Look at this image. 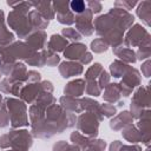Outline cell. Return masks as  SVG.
Segmentation results:
<instances>
[{
  "mask_svg": "<svg viewBox=\"0 0 151 151\" xmlns=\"http://www.w3.org/2000/svg\"><path fill=\"white\" fill-rule=\"evenodd\" d=\"M151 55V46H142L138 47V51L136 53V59L138 60H146Z\"/></svg>",
  "mask_w": 151,
  "mask_h": 151,
  "instance_id": "cell-24",
  "label": "cell"
},
{
  "mask_svg": "<svg viewBox=\"0 0 151 151\" xmlns=\"http://www.w3.org/2000/svg\"><path fill=\"white\" fill-rule=\"evenodd\" d=\"M45 41H46V34L44 32H38L27 39V42H29V45L34 50L42 48L45 45Z\"/></svg>",
  "mask_w": 151,
  "mask_h": 151,
  "instance_id": "cell-19",
  "label": "cell"
},
{
  "mask_svg": "<svg viewBox=\"0 0 151 151\" xmlns=\"http://www.w3.org/2000/svg\"><path fill=\"white\" fill-rule=\"evenodd\" d=\"M113 51H114V54L117 55V57H119L122 60H123V63L124 61H126V63H136V53H134V51L133 50H131V48H129L127 46H125V45H120V46H118V47H113Z\"/></svg>",
  "mask_w": 151,
  "mask_h": 151,
  "instance_id": "cell-12",
  "label": "cell"
},
{
  "mask_svg": "<svg viewBox=\"0 0 151 151\" xmlns=\"http://www.w3.org/2000/svg\"><path fill=\"white\" fill-rule=\"evenodd\" d=\"M130 68V66L120 60H116L111 64L110 66V70H111V74L114 77V78H119V77H123L126 71Z\"/></svg>",
  "mask_w": 151,
  "mask_h": 151,
  "instance_id": "cell-18",
  "label": "cell"
},
{
  "mask_svg": "<svg viewBox=\"0 0 151 151\" xmlns=\"http://www.w3.org/2000/svg\"><path fill=\"white\" fill-rule=\"evenodd\" d=\"M21 11L17 9L14 12H12L8 15V22L9 25L17 31L19 37H25L27 33H29V31L32 28L28 27V20H24L25 18H21Z\"/></svg>",
  "mask_w": 151,
  "mask_h": 151,
  "instance_id": "cell-7",
  "label": "cell"
},
{
  "mask_svg": "<svg viewBox=\"0 0 151 151\" xmlns=\"http://www.w3.org/2000/svg\"><path fill=\"white\" fill-rule=\"evenodd\" d=\"M109 81H110V76H109L105 71H103V72L100 73V76H99V87H100V88L106 87L107 84H109Z\"/></svg>",
  "mask_w": 151,
  "mask_h": 151,
  "instance_id": "cell-31",
  "label": "cell"
},
{
  "mask_svg": "<svg viewBox=\"0 0 151 151\" xmlns=\"http://www.w3.org/2000/svg\"><path fill=\"white\" fill-rule=\"evenodd\" d=\"M151 63H150V60L149 59H146L145 61H144V64L142 65V73H143V76L144 77H146V78H149L150 77V74H151Z\"/></svg>",
  "mask_w": 151,
  "mask_h": 151,
  "instance_id": "cell-32",
  "label": "cell"
},
{
  "mask_svg": "<svg viewBox=\"0 0 151 151\" xmlns=\"http://www.w3.org/2000/svg\"><path fill=\"white\" fill-rule=\"evenodd\" d=\"M8 125V117L4 109H0V127H5Z\"/></svg>",
  "mask_w": 151,
  "mask_h": 151,
  "instance_id": "cell-33",
  "label": "cell"
},
{
  "mask_svg": "<svg viewBox=\"0 0 151 151\" xmlns=\"http://www.w3.org/2000/svg\"><path fill=\"white\" fill-rule=\"evenodd\" d=\"M137 129L142 133L143 142L145 145L149 146L150 144V131H151V123H150V110L145 111V113L139 118V122L137 123Z\"/></svg>",
  "mask_w": 151,
  "mask_h": 151,
  "instance_id": "cell-10",
  "label": "cell"
},
{
  "mask_svg": "<svg viewBox=\"0 0 151 151\" xmlns=\"http://www.w3.org/2000/svg\"><path fill=\"white\" fill-rule=\"evenodd\" d=\"M110 151H143V150L137 144H134V145H124L122 142L116 140L111 144Z\"/></svg>",
  "mask_w": 151,
  "mask_h": 151,
  "instance_id": "cell-21",
  "label": "cell"
},
{
  "mask_svg": "<svg viewBox=\"0 0 151 151\" xmlns=\"http://www.w3.org/2000/svg\"><path fill=\"white\" fill-rule=\"evenodd\" d=\"M103 72V68L100 66V64H94L92 67H90V70L86 72V79L90 81V80H93L96 77H98L100 73Z\"/></svg>",
  "mask_w": 151,
  "mask_h": 151,
  "instance_id": "cell-26",
  "label": "cell"
},
{
  "mask_svg": "<svg viewBox=\"0 0 151 151\" xmlns=\"http://www.w3.org/2000/svg\"><path fill=\"white\" fill-rule=\"evenodd\" d=\"M78 127L85 134L97 136L98 133V120L93 113H85L78 119Z\"/></svg>",
  "mask_w": 151,
  "mask_h": 151,
  "instance_id": "cell-8",
  "label": "cell"
},
{
  "mask_svg": "<svg viewBox=\"0 0 151 151\" xmlns=\"http://www.w3.org/2000/svg\"><path fill=\"white\" fill-rule=\"evenodd\" d=\"M105 142L104 140H91L86 147L84 149V151H101L105 147Z\"/></svg>",
  "mask_w": 151,
  "mask_h": 151,
  "instance_id": "cell-25",
  "label": "cell"
},
{
  "mask_svg": "<svg viewBox=\"0 0 151 151\" xmlns=\"http://www.w3.org/2000/svg\"><path fill=\"white\" fill-rule=\"evenodd\" d=\"M63 34L66 35V38H70V39L73 40V41H79V40L81 39L80 34H79L78 32H76L74 29H72V28H65V29L63 31Z\"/></svg>",
  "mask_w": 151,
  "mask_h": 151,
  "instance_id": "cell-30",
  "label": "cell"
},
{
  "mask_svg": "<svg viewBox=\"0 0 151 151\" xmlns=\"http://www.w3.org/2000/svg\"><path fill=\"white\" fill-rule=\"evenodd\" d=\"M140 80H142V78H140L139 72L136 68L130 66V68L123 76L122 83L119 85V87H120V96L129 97L131 94V92L133 91V88L140 84Z\"/></svg>",
  "mask_w": 151,
  "mask_h": 151,
  "instance_id": "cell-5",
  "label": "cell"
},
{
  "mask_svg": "<svg viewBox=\"0 0 151 151\" xmlns=\"http://www.w3.org/2000/svg\"><path fill=\"white\" fill-rule=\"evenodd\" d=\"M84 90H85V83L83 80L78 79V80H74V81L67 84V86L65 87V94L78 97V96L83 94Z\"/></svg>",
  "mask_w": 151,
  "mask_h": 151,
  "instance_id": "cell-16",
  "label": "cell"
},
{
  "mask_svg": "<svg viewBox=\"0 0 151 151\" xmlns=\"http://www.w3.org/2000/svg\"><path fill=\"white\" fill-rule=\"evenodd\" d=\"M88 5L93 8L92 11H93V12H96V13H97V12H99V11H100V8H101V7H100V4H98V2H90Z\"/></svg>",
  "mask_w": 151,
  "mask_h": 151,
  "instance_id": "cell-35",
  "label": "cell"
},
{
  "mask_svg": "<svg viewBox=\"0 0 151 151\" xmlns=\"http://www.w3.org/2000/svg\"><path fill=\"white\" fill-rule=\"evenodd\" d=\"M125 46L142 47V46H151L150 44V34L149 32L140 25H134L130 28L125 38Z\"/></svg>",
  "mask_w": 151,
  "mask_h": 151,
  "instance_id": "cell-3",
  "label": "cell"
},
{
  "mask_svg": "<svg viewBox=\"0 0 151 151\" xmlns=\"http://www.w3.org/2000/svg\"><path fill=\"white\" fill-rule=\"evenodd\" d=\"M70 6H71V9H72L73 12H76L77 14H81V13L85 11V2H84V1H78V0H76V1H72V2L70 4Z\"/></svg>",
  "mask_w": 151,
  "mask_h": 151,
  "instance_id": "cell-29",
  "label": "cell"
},
{
  "mask_svg": "<svg viewBox=\"0 0 151 151\" xmlns=\"http://www.w3.org/2000/svg\"><path fill=\"white\" fill-rule=\"evenodd\" d=\"M59 71L64 78H68V77H72L76 74H80L83 72V67L80 64L68 61V63H63L59 67Z\"/></svg>",
  "mask_w": 151,
  "mask_h": 151,
  "instance_id": "cell-13",
  "label": "cell"
},
{
  "mask_svg": "<svg viewBox=\"0 0 151 151\" xmlns=\"http://www.w3.org/2000/svg\"><path fill=\"white\" fill-rule=\"evenodd\" d=\"M7 107L11 114V122L13 127H18L21 125H27V117H26V106L24 103L15 100V99H6Z\"/></svg>",
  "mask_w": 151,
  "mask_h": 151,
  "instance_id": "cell-4",
  "label": "cell"
},
{
  "mask_svg": "<svg viewBox=\"0 0 151 151\" xmlns=\"http://www.w3.org/2000/svg\"><path fill=\"white\" fill-rule=\"evenodd\" d=\"M100 112L104 117H112L116 114V107L110 104H104L103 106H100Z\"/></svg>",
  "mask_w": 151,
  "mask_h": 151,
  "instance_id": "cell-28",
  "label": "cell"
},
{
  "mask_svg": "<svg viewBox=\"0 0 151 151\" xmlns=\"http://www.w3.org/2000/svg\"><path fill=\"white\" fill-rule=\"evenodd\" d=\"M91 19H92V12L91 11H87V9H85L77 18V27H78V31L81 32L84 35H91L92 32H93Z\"/></svg>",
  "mask_w": 151,
  "mask_h": 151,
  "instance_id": "cell-9",
  "label": "cell"
},
{
  "mask_svg": "<svg viewBox=\"0 0 151 151\" xmlns=\"http://www.w3.org/2000/svg\"><path fill=\"white\" fill-rule=\"evenodd\" d=\"M104 98H105V100H107L110 103H114V101L119 100V98H120V87H119V85L118 84H109L106 86Z\"/></svg>",
  "mask_w": 151,
  "mask_h": 151,
  "instance_id": "cell-17",
  "label": "cell"
},
{
  "mask_svg": "<svg viewBox=\"0 0 151 151\" xmlns=\"http://www.w3.org/2000/svg\"><path fill=\"white\" fill-rule=\"evenodd\" d=\"M60 103L68 110L71 111H80L81 110V103L80 101H77L76 99L73 98H70V97H63L60 99Z\"/></svg>",
  "mask_w": 151,
  "mask_h": 151,
  "instance_id": "cell-22",
  "label": "cell"
},
{
  "mask_svg": "<svg viewBox=\"0 0 151 151\" xmlns=\"http://www.w3.org/2000/svg\"><path fill=\"white\" fill-rule=\"evenodd\" d=\"M91 48L96 53H101V52L107 50V42L104 41V39H96L94 41H92Z\"/></svg>",
  "mask_w": 151,
  "mask_h": 151,
  "instance_id": "cell-23",
  "label": "cell"
},
{
  "mask_svg": "<svg viewBox=\"0 0 151 151\" xmlns=\"http://www.w3.org/2000/svg\"><path fill=\"white\" fill-rule=\"evenodd\" d=\"M137 2L136 1H130V2H126V1H123V2H116V6L118 5H122V7H124V9H131Z\"/></svg>",
  "mask_w": 151,
  "mask_h": 151,
  "instance_id": "cell-34",
  "label": "cell"
},
{
  "mask_svg": "<svg viewBox=\"0 0 151 151\" xmlns=\"http://www.w3.org/2000/svg\"><path fill=\"white\" fill-rule=\"evenodd\" d=\"M137 15L142 19V21L146 25H151V2L150 1H142L139 7L137 8Z\"/></svg>",
  "mask_w": 151,
  "mask_h": 151,
  "instance_id": "cell-15",
  "label": "cell"
},
{
  "mask_svg": "<svg viewBox=\"0 0 151 151\" xmlns=\"http://www.w3.org/2000/svg\"><path fill=\"white\" fill-rule=\"evenodd\" d=\"M147 110H150V84L140 86L134 92L131 101V116L139 119Z\"/></svg>",
  "mask_w": 151,
  "mask_h": 151,
  "instance_id": "cell-1",
  "label": "cell"
},
{
  "mask_svg": "<svg viewBox=\"0 0 151 151\" xmlns=\"http://www.w3.org/2000/svg\"><path fill=\"white\" fill-rule=\"evenodd\" d=\"M66 45H67V40L60 35H52L48 42V47L52 51H63L66 47Z\"/></svg>",
  "mask_w": 151,
  "mask_h": 151,
  "instance_id": "cell-20",
  "label": "cell"
},
{
  "mask_svg": "<svg viewBox=\"0 0 151 151\" xmlns=\"http://www.w3.org/2000/svg\"><path fill=\"white\" fill-rule=\"evenodd\" d=\"M0 77H1V73H0Z\"/></svg>",
  "mask_w": 151,
  "mask_h": 151,
  "instance_id": "cell-36",
  "label": "cell"
},
{
  "mask_svg": "<svg viewBox=\"0 0 151 151\" xmlns=\"http://www.w3.org/2000/svg\"><path fill=\"white\" fill-rule=\"evenodd\" d=\"M123 136L124 138L130 142V143H139V142H143V137H142V133L139 132V130L137 129L136 125H132V124H129L124 127L123 130Z\"/></svg>",
  "mask_w": 151,
  "mask_h": 151,
  "instance_id": "cell-14",
  "label": "cell"
},
{
  "mask_svg": "<svg viewBox=\"0 0 151 151\" xmlns=\"http://www.w3.org/2000/svg\"><path fill=\"white\" fill-rule=\"evenodd\" d=\"M132 120H133V118H132L131 113H130L129 111H123V112H120L117 117H114V118L111 120L110 126H111L112 130L118 131V130H122L123 127H125L126 125L131 124Z\"/></svg>",
  "mask_w": 151,
  "mask_h": 151,
  "instance_id": "cell-11",
  "label": "cell"
},
{
  "mask_svg": "<svg viewBox=\"0 0 151 151\" xmlns=\"http://www.w3.org/2000/svg\"><path fill=\"white\" fill-rule=\"evenodd\" d=\"M64 54L68 59L80 60L81 64H88L92 60V55L86 52V46L83 44H72L64 51Z\"/></svg>",
  "mask_w": 151,
  "mask_h": 151,
  "instance_id": "cell-6",
  "label": "cell"
},
{
  "mask_svg": "<svg viewBox=\"0 0 151 151\" xmlns=\"http://www.w3.org/2000/svg\"><path fill=\"white\" fill-rule=\"evenodd\" d=\"M32 145V138L29 137L28 132L22 131H12L9 134H5L0 138V146H14L17 149H20V151L27 150Z\"/></svg>",
  "mask_w": 151,
  "mask_h": 151,
  "instance_id": "cell-2",
  "label": "cell"
},
{
  "mask_svg": "<svg viewBox=\"0 0 151 151\" xmlns=\"http://www.w3.org/2000/svg\"><path fill=\"white\" fill-rule=\"evenodd\" d=\"M86 92H87V94H91V96H99L100 87L93 80H90L87 86H86Z\"/></svg>",
  "mask_w": 151,
  "mask_h": 151,
  "instance_id": "cell-27",
  "label": "cell"
}]
</instances>
